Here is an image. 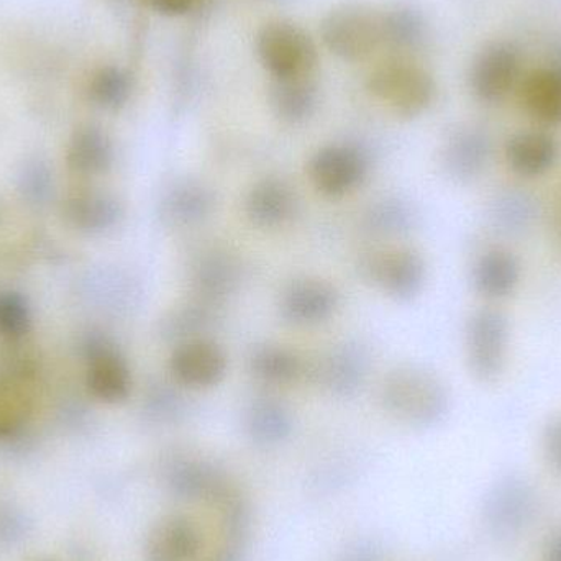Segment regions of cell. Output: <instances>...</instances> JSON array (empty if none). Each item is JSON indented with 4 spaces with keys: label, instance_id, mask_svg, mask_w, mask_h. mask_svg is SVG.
<instances>
[{
    "label": "cell",
    "instance_id": "ffe728a7",
    "mask_svg": "<svg viewBox=\"0 0 561 561\" xmlns=\"http://www.w3.org/2000/svg\"><path fill=\"white\" fill-rule=\"evenodd\" d=\"M65 216L78 229L94 232V230L107 229L114 224L117 207L102 194L82 191L66 199Z\"/></svg>",
    "mask_w": 561,
    "mask_h": 561
},
{
    "label": "cell",
    "instance_id": "9a60e30c",
    "mask_svg": "<svg viewBox=\"0 0 561 561\" xmlns=\"http://www.w3.org/2000/svg\"><path fill=\"white\" fill-rule=\"evenodd\" d=\"M273 108L283 121L302 122L312 115L317 105V88L312 76L273 79Z\"/></svg>",
    "mask_w": 561,
    "mask_h": 561
},
{
    "label": "cell",
    "instance_id": "cb8c5ba5",
    "mask_svg": "<svg viewBox=\"0 0 561 561\" xmlns=\"http://www.w3.org/2000/svg\"><path fill=\"white\" fill-rule=\"evenodd\" d=\"M32 414L28 394L16 381H0V438L19 434Z\"/></svg>",
    "mask_w": 561,
    "mask_h": 561
},
{
    "label": "cell",
    "instance_id": "f546056e",
    "mask_svg": "<svg viewBox=\"0 0 561 561\" xmlns=\"http://www.w3.org/2000/svg\"><path fill=\"white\" fill-rule=\"evenodd\" d=\"M503 207L497 213V220L507 230H520L527 226L533 217V204L526 197H507L503 201Z\"/></svg>",
    "mask_w": 561,
    "mask_h": 561
},
{
    "label": "cell",
    "instance_id": "9c48e42d",
    "mask_svg": "<svg viewBox=\"0 0 561 561\" xmlns=\"http://www.w3.org/2000/svg\"><path fill=\"white\" fill-rule=\"evenodd\" d=\"M559 147L546 131H520L506 145V161L514 173L537 178L556 167Z\"/></svg>",
    "mask_w": 561,
    "mask_h": 561
},
{
    "label": "cell",
    "instance_id": "30bf717a",
    "mask_svg": "<svg viewBox=\"0 0 561 561\" xmlns=\"http://www.w3.org/2000/svg\"><path fill=\"white\" fill-rule=\"evenodd\" d=\"M171 366L184 385L206 388L222 378L226 358L213 343L191 342L176 350Z\"/></svg>",
    "mask_w": 561,
    "mask_h": 561
},
{
    "label": "cell",
    "instance_id": "e0dca14e",
    "mask_svg": "<svg viewBox=\"0 0 561 561\" xmlns=\"http://www.w3.org/2000/svg\"><path fill=\"white\" fill-rule=\"evenodd\" d=\"M68 167L75 173L98 174L107 170L112 161V147L99 128H79L69 141Z\"/></svg>",
    "mask_w": 561,
    "mask_h": 561
},
{
    "label": "cell",
    "instance_id": "4316f807",
    "mask_svg": "<svg viewBox=\"0 0 561 561\" xmlns=\"http://www.w3.org/2000/svg\"><path fill=\"white\" fill-rule=\"evenodd\" d=\"M289 432V422L286 415L276 409H263L255 412L252 419V434L262 444H273L286 437Z\"/></svg>",
    "mask_w": 561,
    "mask_h": 561
},
{
    "label": "cell",
    "instance_id": "3957f363",
    "mask_svg": "<svg viewBox=\"0 0 561 561\" xmlns=\"http://www.w3.org/2000/svg\"><path fill=\"white\" fill-rule=\"evenodd\" d=\"M260 59L273 79L312 76L317 66L316 43L296 23H266L256 39Z\"/></svg>",
    "mask_w": 561,
    "mask_h": 561
},
{
    "label": "cell",
    "instance_id": "44dd1931",
    "mask_svg": "<svg viewBox=\"0 0 561 561\" xmlns=\"http://www.w3.org/2000/svg\"><path fill=\"white\" fill-rule=\"evenodd\" d=\"M529 513V491L523 484L513 481L496 490L488 506L491 526L497 527L500 533H513L520 524L526 523Z\"/></svg>",
    "mask_w": 561,
    "mask_h": 561
},
{
    "label": "cell",
    "instance_id": "7402d4cb",
    "mask_svg": "<svg viewBox=\"0 0 561 561\" xmlns=\"http://www.w3.org/2000/svg\"><path fill=\"white\" fill-rule=\"evenodd\" d=\"M290 210L293 197L289 190L278 181H265L250 196L249 214L259 226H276L289 217Z\"/></svg>",
    "mask_w": 561,
    "mask_h": 561
},
{
    "label": "cell",
    "instance_id": "4dcf8cb0",
    "mask_svg": "<svg viewBox=\"0 0 561 561\" xmlns=\"http://www.w3.org/2000/svg\"><path fill=\"white\" fill-rule=\"evenodd\" d=\"M546 448L550 460L561 470V417L553 419L547 427Z\"/></svg>",
    "mask_w": 561,
    "mask_h": 561
},
{
    "label": "cell",
    "instance_id": "484cf974",
    "mask_svg": "<svg viewBox=\"0 0 561 561\" xmlns=\"http://www.w3.org/2000/svg\"><path fill=\"white\" fill-rule=\"evenodd\" d=\"M28 325L30 312L25 299L15 293H0V335L20 339Z\"/></svg>",
    "mask_w": 561,
    "mask_h": 561
},
{
    "label": "cell",
    "instance_id": "277c9868",
    "mask_svg": "<svg viewBox=\"0 0 561 561\" xmlns=\"http://www.w3.org/2000/svg\"><path fill=\"white\" fill-rule=\"evenodd\" d=\"M510 345V322L501 310L481 309L468 323L467 348L471 371L484 382H493L504 371Z\"/></svg>",
    "mask_w": 561,
    "mask_h": 561
},
{
    "label": "cell",
    "instance_id": "1f68e13d",
    "mask_svg": "<svg viewBox=\"0 0 561 561\" xmlns=\"http://www.w3.org/2000/svg\"><path fill=\"white\" fill-rule=\"evenodd\" d=\"M151 9L161 15L178 16L190 12L194 0H145Z\"/></svg>",
    "mask_w": 561,
    "mask_h": 561
},
{
    "label": "cell",
    "instance_id": "4fadbf2b",
    "mask_svg": "<svg viewBox=\"0 0 561 561\" xmlns=\"http://www.w3.org/2000/svg\"><path fill=\"white\" fill-rule=\"evenodd\" d=\"M88 386L101 401L118 402L130 391V375L125 363L112 350L99 346L89 362Z\"/></svg>",
    "mask_w": 561,
    "mask_h": 561
},
{
    "label": "cell",
    "instance_id": "603a6c76",
    "mask_svg": "<svg viewBox=\"0 0 561 561\" xmlns=\"http://www.w3.org/2000/svg\"><path fill=\"white\" fill-rule=\"evenodd\" d=\"M427 23L419 10L398 7L385 13V43L396 49H414L424 42Z\"/></svg>",
    "mask_w": 561,
    "mask_h": 561
},
{
    "label": "cell",
    "instance_id": "7a4b0ae2",
    "mask_svg": "<svg viewBox=\"0 0 561 561\" xmlns=\"http://www.w3.org/2000/svg\"><path fill=\"white\" fill-rule=\"evenodd\" d=\"M368 91L396 114L415 117L434 102L435 82L414 62L389 61L369 75Z\"/></svg>",
    "mask_w": 561,
    "mask_h": 561
},
{
    "label": "cell",
    "instance_id": "2e32d148",
    "mask_svg": "<svg viewBox=\"0 0 561 561\" xmlns=\"http://www.w3.org/2000/svg\"><path fill=\"white\" fill-rule=\"evenodd\" d=\"M491 157V145L483 131L468 128L458 131L447 148V164L450 173L461 180H471L486 168Z\"/></svg>",
    "mask_w": 561,
    "mask_h": 561
},
{
    "label": "cell",
    "instance_id": "d6a6232c",
    "mask_svg": "<svg viewBox=\"0 0 561 561\" xmlns=\"http://www.w3.org/2000/svg\"><path fill=\"white\" fill-rule=\"evenodd\" d=\"M550 561H561V537L550 550Z\"/></svg>",
    "mask_w": 561,
    "mask_h": 561
},
{
    "label": "cell",
    "instance_id": "d4e9b609",
    "mask_svg": "<svg viewBox=\"0 0 561 561\" xmlns=\"http://www.w3.org/2000/svg\"><path fill=\"white\" fill-rule=\"evenodd\" d=\"M128 95H130V79L122 69L108 66L95 72L92 78L91 98L101 107H121L127 102Z\"/></svg>",
    "mask_w": 561,
    "mask_h": 561
},
{
    "label": "cell",
    "instance_id": "52a82bcc",
    "mask_svg": "<svg viewBox=\"0 0 561 561\" xmlns=\"http://www.w3.org/2000/svg\"><path fill=\"white\" fill-rule=\"evenodd\" d=\"M365 170L363 154L345 145L323 148L310 163L313 183L330 196L348 193L365 176Z\"/></svg>",
    "mask_w": 561,
    "mask_h": 561
},
{
    "label": "cell",
    "instance_id": "d6986e66",
    "mask_svg": "<svg viewBox=\"0 0 561 561\" xmlns=\"http://www.w3.org/2000/svg\"><path fill=\"white\" fill-rule=\"evenodd\" d=\"M335 307V293L319 283L296 284L284 300L286 316L294 322L310 323L325 319Z\"/></svg>",
    "mask_w": 561,
    "mask_h": 561
},
{
    "label": "cell",
    "instance_id": "6da1fadb",
    "mask_svg": "<svg viewBox=\"0 0 561 561\" xmlns=\"http://www.w3.org/2000/svg\"><path fill=\"white\" fill-rule=\"evenodd\" d=\"M323 45L345 61H362L385 43V15L362 3H345L320 25Z\"/></svg>",
    "mask_w": 561,
    "mask_h": 561
},
{
    "label": "cell",
    "instance_id": "e575fe53",
    "mask_svg": "<svg viewBox=\"0 0 561 561\" xmlns=\"http://www.w3.org/2000/svg\"><path fill=\"white\" fill-rule=\"evenodd\" d=\"M36 561H55V560L43 559V560H36Z\"/></svg>",
    "mask_w": 561,
    "mask_h": 561
},
{
    "label": "cell",
    "instance_id": "8992f818",
    "mask_svg": "<svg viewBox=\"0 0 561 561\" xmlns=\"http://www.w3.org/2000/svg\"><path fill=\"white\" fill-rule=\"evenodd\" d=\"M519 72L517 49L506 42L490 43L478 53L471 66V89L480 101L496 104L513 91Z\"/></svg>",
    "mask_w": 561,
    "mask_h": 561
},
{
    "label": "cell",
    "instance_id": "5bb4252c",
    "mask_svg": "<svg viewBox=\"0 0 561 561\" xmlns=\"http://www.w3.org/2000/svg\"><path fill=\"white\" fill-rule=\"evenodd\" d=\"M168 486L181 500H219L226 493L219 473L199 461L174 465L168 474Z\"/></svg>",
    "mask_w": 561,
    "mask_h": 561
},
{
    "label": "cell",
    "instance_id": "8fae6325",
    "mask_svg": "<svg viewBox=\"0 0 561 561\" xmlns=\"http://www.w3.org/2000/svg\"><path fill=\"white\" fill-rule=\"evenodd\" d=\"M520 263L514 253L503 249L488 250L473 270L478 293L488 299H506L519 286Z\"/></svg>",
    "mask_w": 561,
    "mask_h": 561
},
{
    "label": "cell",
    "instance_id": "ba28073f",
    "mask_svg": "<svg viewBox=\"0 0 561 561\" xmlns=\"http://www.w3.org/2000/svg\"><path fill=\"white\" fill-rule=\"evenodd\" d=\"M199 556V530L183 516L164 517L145 547V561H197Z\"/></svg>",
    "mask_w": 561,
    "mask_h": 561
},
{
    "label": "cell",
    "instance_id": "7c38bea8",
    "mask_svg": "<svg viewBox=\"0 0 561 561\" xmlns=\"http://www.w3.org/2000/svg\"><path fill=\"white\" fill-rule=\"evenodd\" d=\"M524 111L546 125L561 124V69L530 72L520 85Z\"/></svg>",
    "mask_w": 561,
    "mask_h": 561
},
{
    "label": "cell",
    "instance_id": "83f0119b",
    "mask_svg": "<svg viewBox=\"0 0 561 561\" xmlns=\"http://www.w3.org/2000/svg\"><path fill=\"white\" fill-rule=\"evenodd\" d=\"M255 368L259 375L265 376L266 379L286 381L296 376L297 362L296 358L279 350H266L256 356Z\"/></svg>",
    "mask_w": 561,
    "mask_h": 561
},
{
    "label": "cell",
    "instance_id": "ac0fdd59",
    "mask_svg": "<svg viewBox=\"0 0 561 561\" xmlns=\"http://www.w3.org/2000/svg\"><path fill=\"white\" fill-rule=\"evenodd\" d=\"M376 272L379 283L396 297H412L424 284L425 268L421 256L405 250L386 256Z\"/></svg>",
    "mask_w": 561,
    "mask_h": 561
},
{
    "label": "cell",
    "instance_id": "f1b7e54d",
    "mask_svg": "<svg viewBox=\"0 0 561 561\" xmlns=\"http://www.w3.org/2000/svg\"><path fill=\"white\" fill-rule=\"evenodd\" d=\"M28 533V523L22 511L0 501V547H13Z\"/></svg>",
    "mask_w": 561,
    "mask_h": 561
},
{
    "label": "cell",
    "instance_id": "836d02e7",
    "mask_svg": "<svg viewBox=\"0 0 561 561\" xmlns=\"http://www.w3.org/2000/svg\"><path fill=\"white\" fill-rule=\"evenodd\" d=\"M557 232H559V237L561 240V203L559 206V213H557Z\"/></svg>",
    "mask_w": 561,
    "mask_h": 561
},
{
    "label": "cell",
    "instance_id": "5b68a950",
    "mask_svg": "<svg viewBox=\"0 0 561 561\" xmlns=\"http://www.w3.org/2000/svg\"><path fill=\"white\" fill-rule=\"evenodd\" d=\"M392 411L419 425L434 424L447 412L448 396L435 376L417 369L402 371L392 381Z\"/></svg>",
    "mask_w": 561,
    "mask_h": 561
}]
</instances>
